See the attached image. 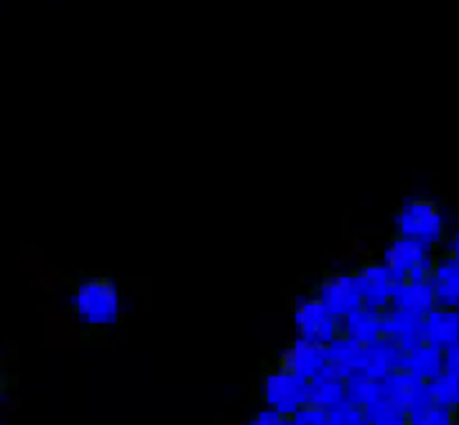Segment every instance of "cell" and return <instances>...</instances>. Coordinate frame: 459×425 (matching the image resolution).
<instances>
[{"label": "cell", "mask_w": 459, "mask_h": 425, "mask_svg": "<svg viewBox=\"0 0 459 425\" xmlns=\"http://www.w3.org/2000/svg\"><path fill=\"white\" fill-rule=\"evenodd\" d=\"M72 309L84 327H110L120 319V293L113 280L90 278L72 295Z\"/></svg>", "instance_id": "obj_1"}, {"label": "cell", "mask_w": 459, "mask_h": 425, "mask_svg": "<svg viewBox=\"0 0 459 425\" xmlns=\"http://www.w3.org/2000/svg\"><path fill=\"white\" fill-rule=\"evenodd\" d=\"M395 234L421 240L427 245H439L444 240V214L429 199H413L394 214Z\"/></svg>", "instance_id": "obj_2"}, {"label": "cell", "mask_w": 459, "mask_h": 425, "mask_svg": "<svg viewBox=\"0 0 459 425\" xmlns=\"http://www.w3.org/2000/svg\"><path fill=\"white\" fill-rule=\"evenodd\" d=\"M291 319H294V331L299 339H309V342L327 346L342 334V319L329 311L319 295L299 298Z\"/></svg>", "instance_id": "obj_3"}, {"label": "cell", "mask_w": 459, "mask_h": 425, "mask_svg": "<svg viewBox=\"0 0 459 425\" xmlns=\"http://www.w3.org/2000/svg\"><path fill=\"white\" fill-rule=\"evenodd\" d=\"M383 262L391 268L395 278H431V268H434V255L431 245L403 237L398 234L391 245L385 247V258Z\"/></svg>", "instance_id": "obj_4"}, {"label": "cell", "mask_w": 459, "mask_h": 425, "mask_svg": "<svg viewBox=\"0 0 459 425\" xmlns=\"http://www.w3.org/2000/svg\"><path fill=\"white\" fill-rule=\"evenodd\" d=\"M307 387H309L307 379L296 377L294 372L283 370L279 364V370H271L263 377L261 397L268 408L281 410L286 418H291L296 410L307 403Z\"/></svg>", "instance_id": "obj_5"}, {"label": "cell", "mask_w": 459, "mask_h": 425, "mask_svg": "<svg viewBox=\"0 0 459 425\" xmlns=\"http://www.w3.org/2000/svg\"><path fill=\"white\" fill-rule=\"evenodd\" d=\"M316 295L325 301L329 311L340 316V319L365 306L360 278H358V273H347V270L344 273H332L329 278L322 280L319 288H316Z\"/></svg>", "instance_id": "obj_6"}, {"label": "cell", "mask_w": 459, "mask_h": 425, "mask_svg": "<svg viewBox=\"0 0 459 425\" xmlns=\"http://www.w3.org/2000/svg\"><path fill=\"white\" fill-rule=\"evenodd\" d=\"M362 288V301L368 309L385 313L391 309V295H394L395 276L385 262H365L358 270Z\"/></svg>", "instance_id": "obj_7"}, {"label": "cell", "mask_w": 459, "mask_h": 425, "mask_svg": "<svg viewBox=\"0 0 459 425\" xmlns=\"http://www.w3.org/2000/svg\"><path fill=\"white\" fill-rule=\"evenodd\" d=\"M281 367L309 382V379L325 372V367H327V346L296 336V342L289 344L286 352L281 354Z\"/></svg>", "instance_id": "obj_8"}, {"label": "cell", "mask_w": 459, "mask_h": 425, "mask_svg": "<svg viewBox=\"0 0 459 425\" xmlns=\"http://www.w3.org/2000/svg\"><path fill=\"white\" fill-rule=\"evenodd\" d=\"M437 303V293L431 278H401L395 280L394 295H391V309L398 311L413 313V316H427L429 311H434Z\"/></svg>", "instance_id": "obj_9"}, {"label": "cell", "mask_w": 459, "mask_h": 425, "mask_svg": "<svg viewBox=\"0 0 459 425\" xmlns=\"http://www.w3.org/2000/svg\"><path fill=\"white\" fill-rule=\"evenodd\" d=\"M406 354L409 352H403L394 339L383 336V339L365 346L360 372L368 377H376V379H385L394 370L406 367Z\"/></svg>", "instance_id": "obj_10"}, {"label": "cell", "mask_w": 459, "mask_h": 425, "mask_svg": "<svg viewBox=\"0 0 459 425\" xmlns=\"http://www.w3.org/2000/svg\"><path fill=\"white\" fill-rule=\"evenodd\" d=\"M362 354H365L362 344L340 334L334 342L327 344V367H325V372L332 377H340V379H347V377H352L362 370Z\"/></svg>", "instance_id": "obj_11"}, {"label": "cell", "mask_w": 459, "mask_h": 425, "mask_svg": "<svg viewBox=\"0 0 459 425\" xmlns=\"http://www.w3.org/2000/svg\"><path fill=\"white\" fill-rule=\"evenodd\" d=\"M383 395L395 400L398 405H403L406 410H411L413 405H419L424 397H429V382L413 375L406 367H401V370H394L391 375L383 379Z\"/></svg>", "instance_id": "obj_12"}, {"label": "cell", "mask_w": 459, "mask_h": 425, "mask_svg": "<svg viewBox=\"0 0 459 425\" xmlns=\"http://www.w3.org/2000/svg\"><path fill=\"white\" fill-rule=\"evenodd\" d=\"M383 327H385V336L394 339L403 352H411L413 346L424 342V319L421 316L388 309L383 313Z\"/></svg>", "instance_id": "obj_13"}, {"label": "cell", "mask_w": 459, "mask_h": 425, "mask_svg": "<svg viewBox=\"0 0 459 425\" xmlns=\"http://www.w3.org/2000/svg\"><path fill=\"white\" fill-rule=\"evenodd\" d=\"M424 342L442 349L459 342V309L437 306L434 311H429L424 316Z\"/></svg>", "instance_id": "obj_14"}, {"label": "cell", "mask_w": 459, "mask_h": 425, "mask_svg": "<svg viewBox=\"0 0 459 425\" xmlns=\"http://www.w3.org/2000/svg\"><path fill=\"white\" fill-rule=\"evenodd\" d=\"M431 285L437 293L439 306L459 309V260L446 255L442 260H434L431 268Z\"/></svg>", "instance_id": "obj_15"}, {"label": "cell", "mask_w": 459, "mask_h": 425, "mask_svg": "<svg viewBox=\"0 0 459 425\" xmlns=\"http://www.w3.org/2000/svg\"><path fill=\"white\" fill-rule=\"evenodd\" d=\"M342 334L344 336H350V339H355L358 344H362V346H368V344L383 339V336H385L383 313L373 311V309H368V306H362V309L352 311L350 316H344Z\"/></svg>", "instance_id": "obj_16"}, {"label": "cell", "mask_w": 459, "mask_h": 425, "mask_svg": "<svg viewBox=\"0 0 459 425\" xmlns=\"http://www.w3.org/2000/svg\"><path fill=\"white\" fill-rule=\"evenodd\" d=\"M406 370H411L416 377H421L424 382H431L434 377H439L446 370L444 349L429 342H421L406 354Z\"/></svg>", "instance_id": "obj_17"}, {"label": "cell", "mask_w": 459, "mask_h": 425, "mask_svg": "<svg viewBox=\"0 0 459 425\" xmlns=\"http://www.w3.org/2000/svg\"><path fill=\"white\" fill-rule=\"evenodd\" d=\"M307 400L316 403L322 408H334L340 400H344V379L340 377H332L327 372L316 375L309 379V387H307Z\"/></svg>", "instance_id": "obj_18"}, {"label": "cell", "mask_w": 459, "mask_h": 425, "mask_svg": "<svg viewBox=\"0 0 459 425\" xmlns=\"http://www.w3.org/2000/svg\"><path fill=\"white\" fill-rule=\"evenodd\" d=\"M455 421H457V412L446 408L439 400H434L431 395L409 410L411 425H452Z\"/></svg>", "instance_id": "obj_19"}, {"label": "cell", "mask_w": 459, "mask_h": 425, "mask_svg": "<svg viewBox=\"0 0 459 425\" xmlns=\"http://www.w3.org/2000/svg\"><path fill=\"white\" fill-rule=\"evenodd\" d=\"M344 397H350L352 403L368 408L370 403H376V400L383 397V379L355 372V375L344 379Z\"/></svg>", "instance_id": "obj_20"}, {"label": "cell", "mask_w": 459, "mask_h": 425, "mask_svg": "<svg viewBox=\"0 0 459 425\" xmlns=\"http://www.w3.org/2000/svg\"><path fill=\"white\" fill-rule=\"evenodd\" d=\"M365 418H368V425H406L409 423V410L383 395L380 400L365 408Z\"/></svg>", "instance_id": "obj_21"}, {"label": "cell", "mask_w": 459, "mask_h": 425, "mask_svg": "<svg viewBox=\"0 0 459 425\" xmlns=\"http://www.w3.org/2000/svg\"><path fill=\"white\" fill-rule=\"evenodd\" d=\"M429 395L434 400L444 403L446 408H452L455 412H459V375L452 372V370H444L442 375L434 377L429 382Z\"/></svg>", "instance_id": "obj_22"}, {"label": "cell", "mask_w": 459, "mask_h": 425, "mask_svg": "<svg viewBox=\"0 0 459 425\" xmlns=\"http://www.w3.org/2000/svg\"><path fill=\"white\" fill-rule=\"evenodd\" d=\"M329 421H332V425H368L365 408L352 403L350 397H344L334 408H329Z\"/></svg>", "instance_id": "obj_23"}, {"label": "cell", "mask_w": 459, "mask_h": 425, "mask_svg": "<svg viewBox=\"0 0 459 425\" xmlns=\"http://www.w3.org/2000/svg\"><path fill=\"white\" fill-rule=\"evenodd\" d=\"M289 423L294 425H332L329 421V410L322 408V405H316V403H304L301 408L296 410L294 415L289 418Z\"/></svg>", "instance_id": "obj_24"}, {"label": "cell", "mask_w": 459, "mask_h": 425, "mask_svg": "<svg viewBox=\"0 0 459 425\" xmlns=\"http://www.w3.org/2000/svg\"><path fill=\"white\" fill-rule=\"evenodd\" d=\"M247 423L250 425H283V423H289V418H286L281 410L268 408V405H265V408L258 410V412H255V415H253Z\"/></svg>", "instance_id": "obj_25"}, {"label": "cell", "mask_w": 459, "mask_h": 425, "mask_svg": "<svg viewBox=\"0 0 459 425\" xmlns=\"http://www.w3.org/2000/svg\"><path fill=\"white\" fill-rule=\"evenodd\" d=\"M444 360H446V370H452V372L459 375V342H455L452 346L444 349Z\"/></svg>", "instance_id": "obj_26"}, {"label": "cell", "mask_w": 459, "mask_h": 425, "mask_svg": "<svg viewBox=\"0 0 459 425\" xmlns=\"http://www.w3.org/2000/svg\"><path fill=\"white\" fill-rule=\"evenodd\" d=\"M449 255L459 260V232L455 234V237H452V240H449Z\"/></svg>", "instance_id": "obj_27"}, {"label": "cell", "mask_w": 459, "mask_h": 425, "mask_svg": "<svg viewBox=\"0 0 459 425\" xmlns=\"http://www.w3.org/2000/svg\"><path fill=\"white\" fill-rule=\"evenodd\" d=\"M3 393H5V377L0 372V397H3Z\"/></svg>", "instance_id": "obj_28"}]
</instances>
